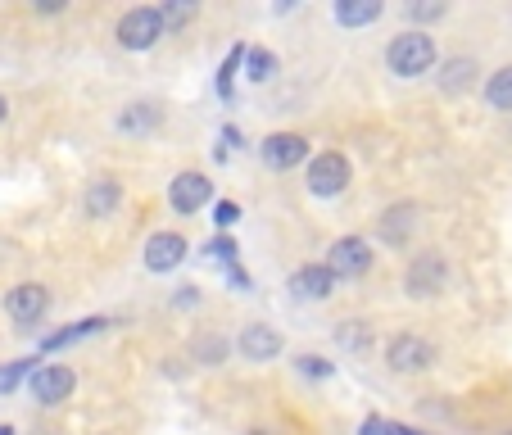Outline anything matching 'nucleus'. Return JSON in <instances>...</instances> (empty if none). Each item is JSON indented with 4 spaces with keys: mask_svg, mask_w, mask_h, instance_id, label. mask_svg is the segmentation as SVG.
I'll return each instance as SVG.
<instances>
[{
    "mask_svg": "<svg viewBox=\"0 0 512 435\" xmlns=\"http://www.w3.org/2000/svg\"><path fill=\"white\" fill-rule=\"evenodd\" d=\"M435 64H440V46H435V37L426 28H404V32H395V37H390L386 68L395 73V78H404V82L426 78Z\"/></svg>",
    "mask_w": 512,
    "mask_h": 435,
    "instance_id": "nucleus-1",
    "label": "nucleus"
},
{
    "mask_svg": "<svg viewBox=\"0 0 512 435\" xmlns=\"http://www.w3.org/2000/svg\"><path fill=\"white\" fill-rule=\"evenodd\" d=\"M349 182H354V164L340 150L309 155V164H304V186H309L313 200H336V195L349 191Z\"/></svg>",
    "mask_w": 512,
    "mask_h": 435,
    "instance_id": "nucleus-2",
    "label": "nucleus"
},
{
    "mask_svg": "<svg viewBox=\"0 0 512 435\" xmlns=\"http://www.w3.org/2000/svg\"><path fill=\"white\" fill-rule=\"evenodd\" d=\"M164 19H159V5H132L123 10V19L114 23V41L127 55H141V50H155L164 41Z\"/></svg>",
    "mask_w": 512,
    "mask_h": 435,
    "instance_id": "nucleus-3",
    "label": "nucleus"
},
{
    "mask_svg": "<svg viewBox=\"0 0 512 435\" xmlns=\"http://www.w3.org/2000/svg\"><path fill=\"white\" fill-rule=\"evenodd\" d=\"M435 363H440V349H435L426 336H417V331H399V336H390L386 368L395 372V377H422V372H431Z\"/></svg>",
    "mask_w": 512,
    "mask_h": 435,
    "instance_id": "nucleus-4",
    "label": "nucleus"
},
{
    "mask_svg": "<svg viewBox=\"0 0 512 435\" xmlns=\"http://www.w3.org/2000/svg\"><path fill=\"white\" fill-rule=\"evenodd\" d=\"M449 286V263L440 250H417L404 268V290L413 300H435Z\"/></svg>",
    "mask_w": 512,
    "mask_h": 435,
    "instance_id": "nucleus-5",
    "label": "nucleus"
},
{
    "mask_svg": "<svg viewBox=\"0 0 512 435\" xmlns=\"http://www.w3.org/2000/svg\"><path fill=\"white\" fill-rule=\"evenodd\" d=\"M50 313V290L41 281H19V286L5 295V318L19 331H37Z\"/></svg>",
    "mask_w": 512,
    "mask_h": 435,
    "instance_id": "nucleus-6",
    "label": "nucleus"
},
{
    "mask_svg": "<svg viewBox=\"0 0 512 435\" xmlns=\"http://www.w3.org/2000/svg\"><path fill=\"white\" fill-rule=\"evenodd\" d=\"M372 263H377V254H372V245L363 241V236H340V241H331V250H327V268L336 281L368 277Z\"/></svg>",
    "mask_w": 512,
    "mask_h": 435,
    "instance_id": "nucleus-7",
    "label": "nucleus"
},
{
    "mask_svg": "<svg viewBox=\"0 0 512 435\" xmlns=\"http://www.w3.org/2000/svg\"><path fill=\"white\" fill-rule=\"evenodd\" d=\"M28 390L41 408H55L78 390V372L68 368V363H37V372L28 377Z\"/></svg>",
    "mask_w": 512,
    "mask_h": 435,
    "instance_id": "nucleus-8",
    "label": "nucleus"
},
{
    "mask_svg": "<svg viewBox=\"0 0 512 435\" xmlns=\"http://www.w3.org/2000/svg\"><path fill=\"white\" fill-rule=\"evenodd\" d=\"M259 159L272 173H295L300 164H309V141L300 132H268L259 141Z\"/></svg>",
    "mask_w": 512,
    "mask_h": 435,
    "instance_id": "nucleus-9",
    "label": "nucleus"
},
{
    "mask_svg": "<svg viewBox=\"0 0 512 435\" xmlns=\"http://www.w3.org/2000/svg\"><path fill=\"white\" fill-rule=\"evenodd\" d=\"M168 204H173V213H182V218H191V213H200L204 204H213L209 173H200V168H186V173H177L173 182H168Z\"/></svg>",
    "mask_w": 512,
    "mask_h": 435,
    "instance_id": "nucleus-10",
    "label": "nucleus"
},
{
    "mask_svg": "<svg viewBox=\"0 0 512 435\" xmlns=\"http://www.w3.org/2000/svg\"><path fill=\"white\" fill-rule=\"evenodd\" d=\"M340 281L331 277L327 263H304V268H295L286 277V290H290V300H304V304H322L336 295Z\"/></svg>",
    "mask_w": 512,
    "mask_h": 435,
    "instance_id": "nucleus-11",
    "label": "nucleus"
},
{
    "mask_svg": "<svg viewBox=\"0 0 512 435\" xmlns=\"http://www.w3.org/2000/svg\"><path fill=\"white\" fill-rule=\"evenodd\" d=\"M186 254H191V245H186L182 232H150V241H145V250H141V263L150 272H177L186 263Z\"/></svg>",
    "mask_w": 512,
    "mask_h": 435,
    "instance_id": "nucleus-12",
    "label": "nucleus"
},
{
    "mask_svg": "<svg viewBox=\"0 0 512 435\" xmlns=\"http://www.w3.org/2000/svg\"><path fill=\"white\" fill-rule=\"evenodd\" d=\"M476 73H481V64H476V55H449V59H440V73H435V87H440V96L458 100V96H467V91L476 87Z\"/></svg>",
    "mask_w": 512,
    "mask_h": 435,
    "instance_id": "nucleus-13",
    "label": "nucleus"
},
{
    "mask_svg": "<svg viewBox=\"0 0 512 435\" xmlns=\"http://www.w3.org/2000/svg\"><path fill=\"white\" fill-rule=\"evenodd\" d=\"M236 349H241L245 363H272V358L286 349V340H281V331L268 327V322H250V327H241Z\"/></svg>",
    "mask_w": 512,
    "mask_h": 435,
    "instance_id": "nucleus-14",
    "label": "nucleus"
},
{
    "mask_svg": "<svg viewBox=\"0 0 512 435\" xmlns=\"http://www.w3.org/2000/svg\"><path fill=\"white\" fill-rule=\"evenodd\" d=\"M159 127H164V105H155V100H132L114 114V132L123 136H150Z\"/></svg>",
    "mask_w": 512,
    "mask_h": 435,
    "instance_id": "nucleus-15",
    "label": "nucleus"
},
{
    "mask_svg": "<svg viewBox=\"0 0 512 435\" xmlns=\"http://www.w3.org/2000/svg\"><path fill=\"white\" fill-rule=\"evenodd\" d=\"M105 327H114V322H109V318H82V322H68V327H59V331H46V336H41V354L73 349V345H82V340L100 336Z\"/></svg>",
    "mask_w": 512,
    "mask_h": 435,
    "instance_id": "nucleus-16",
    "label": "nucleus"
},
{
    "mask_svg": "<svg viewBox=\"0 0 512 435\" xmlns=\"http://www.w3.org/2000/svg\"><path fill=\"white\" fill-rule=\"evenodd\" d=\"M413 227H417V204L413 200H399V204H390V209L381 213L377 232H381V241H386V245L404 250L408 236H413Z\"/></svg>",
    "mask_w": 512,
    "mask_h": 435,
    "instance_id": "nucleus-17",
    "label": "nucleus"
},
{
    "mask_svg": "<svg viewBox=\"0 0 512 435\" xmlns=\"http://www.w3.org/2000/svg\"><path fill=\"white\" fill-rule=\"evenodd\" d=\"M118 204H123V182H114V177H96V182L87 186V195H82V209H87V218H96V223L114 218Z\"/></svg>",
    "mask_w": 512,
    "mask_h": 435,
    "instance_id": "nucleus-18",
    "label": "nucleus"
},
{
    "mask_svg": "<svg viewBox=\"0 0 512 435\" xmlns=\"http://www.w3.org/2000/svg\"><path fill=\"white\" fill-rule=\"evenodd\" d=\"M381 14H386L381 0H336V5H331V19H336L340 28H368Z\"/></svg>",
    "mask_w": 512,
    "mask_h": 435,
    "instance_id": "nucleus-19",
    "label": "nucleus"
},
{
    "mask_svg": "<svg viewBox=\"0 0 512 435\" xmlns=\"http://www.w3.org/2000/svg\"><path fill=\"white\" fill-rule=\"evenodd\" d=\"M227 354H232V340H227L223 331H200V336L191 340V358L200 368H223Z\"/></svg>",
    "mask_w": 512,
    "mask_h": 435,
    "instance_id": "nucleus-20",
    "label": "nucleus"
},
{
    "mask_svg": "<svg viewBox=\"0 0 512 435\" xmlns=\"http://www.w3.org/2000/svg\"><path fill=\"white\" fill-rule=\"evenodd\" d=\"M481 96H485V109H494V114H512V64L494 68L490 78H485Z\"/></svg>",
    "mask_w": 512,
    "mask_h": 435,
    "instance_id": "nucleus-21",
    "label": "nucleus"
},
{
    "mask_svg": "<svg viewBox=\"0 0 512 435\" xmlns=\"http://www.w3.org/2000/svg\"><path fill=\"white\" fill-rule=\"evenodd\" d=\"M277 55H272L268 46H245V64H241V73H245V82H254V87H268L272 78H277Z\"/></svg>",
    "mask_w": 512,
    "mask_h": 435,
    "instance_id": "nucleus-22",
    "label": "nucleus"
},
{
    "mask_svg": "<svg viewBox=\"0 0 512 435\" xmlns=\"http://www.w3.org/2000/svg\"><path fill=\"white\" fill-rule=\"evenodd\" d=\"M241 64H245V41H236V46L227 50V59L218 64V78H213V87H218V96H223V100H232V87H236Z\"/></svg>",
    "mask_w": 512,
    "mask_h": 435,
    "instance_id": "nucleus-23",
    "label": "nucleus"
},
{
    "mask_svg": "<svg viewBox=\"0 0 512 435\" xmlns=\"http://www.w3.org/2000/svg\"><path fill=\"white\" fill-rule=\"evenodd\" d=\"M195 14H200V5H195V0H168V5H159V19H164L168 37H173V32H182Z\"/></svg>",
    "mask_w": 512,
    "mask_h": 435,
    "instance_id": "nucleus-24",
    "label": "nucleus"
},
{
    "mask_svg": "<svg viewBox=\"0 0 512 435\" xmlns=\"http://www.w3.org/2000/svg\"><path fill=\"white\" fill-rule=\"evenodd\" d=\"M37 363H41V358H14L10 368L0 372V395H14V390H19L23 381H28L32 372H37Z\"/></svg>",
    "mask_w": 512,
    "mask_h": 435,
    "instance_id": "nucleus-25",
    "label": "nucleus"
},
{
    "mask_svg": "<svg viewBox=\"0 0 512 435\" xmlns=\"http://www.w3.org/2000/svg\"><path fill=\"white\" fill-rule=\"evenodd\" d=\"M295 372H300V377H309V381H331V377H336V363H331V358H322V354H295Z\"/></svg>",
    "mask_w": 512,
    "mask_h": 435,
    "instance_id": "nucleus-26",
    "label": "nucleus"
},
{
    "mask_svg": "<svg viewBox=\"0 0 512 435\" xmlns=\"http://www.w3.org/2000/svg\"><path fill=\"white\" fill-rule=\"evenodd\" d=\"M204 254H209L213 263H223V268H236V259H241V245L232 241V232H218L209 245H204Z\"/></svg>",
    "mask_w": 512,
    "mask_h": 435,
    "instance_id": "nucleus-27",
    "label": "nucleus"
},
{
    "mask_svg": "<svg viewBox=\"0 0 512 435\" xmlns=\"http://www.w3.org/2000/svg\"><path fill=\"white\" fill-rule=\"evenodd\" d=\"M236 223H241V204L236 200H213V227H218V232H232Z\"/></svg>",
    "mask_w": 512,
    "mask_h": 435,
    "instance_id": "nucleus-28",
    "label": "nucleus"
},
{
    "mask_svg": "<svg viewBox=\"0 0 512 435\" xmlns=\"http://www.w3.org/2000/svg\"><path fill=\"white\" fill-rule=\"evenodd\" d=\"M340 340H345L349 349H368L372 345V327L368 322H340Z\"/></svg>",
    "mask_w": 512,
    "mask_h": 435,
    "instance_id": "nucleus-29",
    "label": "nucleus"
},
{
    "mask_svg": "<svg viewBox=\"0 0 512 435\" xmlns=\"http://www.w3.org/2000/svg\"><path fill=\"white\" fill-rule=\"evenodd\" d=\"M408 14H413V19H422V23H431V19H445L449 5H445V0H440V5H413Z\"/></svg>",
    "mask_w": 512,
    "mask_h": 435,
    "instance_id": "nucleus-30",
    "label": "nucleus"
},
{
    "mask_svg": "<svg viewBox=\"0 0 512 435\" xmlns=\"http://www.w3.org/2000/svg\"><path fill=\"white\" fill-rule=\"evenodd\" d=\"M195 304H200V286H177L173 309H195Z\"/></svg>",
    "mask_w": 512,
    "mask_h": 435,
    "instance_id": "nucleus-31",
    "label": "nucleus"
},
{
    "mask_svg": "<svg viewBox=\"0 0 512 435\" xmlns=\"http://www.w3.org/2000/svg\"><path fill=\"white\" fill-rule=\"evenodd\" d=\"M381 435H426L422 426H404V422H381Z\"/></svg>",
    "mask_w": 512,
    "mask_h": 435,
    "instance_id": "nucleus-32",
    "label": "nucleus"
},
{
    "mask_svg": "<svg viewBox=\"0 0 512 435\" xmlns=\"http://www.w3.org/2000/svg\"><path fill=\"white\" fill-rule=\"evenodd\" d=\"M227 281H232L236 290H245V286H250V277H245V272H241V263H236V268H227Z\"/></svg>",
    "mask_w": 512,
    "mask_h": 435,
    "instance_id": "nucleus-33",
    "label": "nucleus"
},
{
    "mask_svg": "<svg viewBox=\"0 0 512 435\" xmlns=\"http://www.w3.org/2000/svg\"><path fill=\"white\" fill-rule=\"evenodd\" d=\"M37 14H64V0H37Z\"/></svg>",
    "mask_w": 512,
    "mask_h": 435,
    "instance_id": "nucleus-34",
    "label": "nucleus"
},
{
    "mask_svg": "<svg viewBox=\"0 0 512 435\" xmlns=\"http://www.w3.org/2000/svg\"><path fill=\"white\" fill-rule=\"evenodd\" d=\"M223 141H232V145H245V136L236 132V127H223Z\"/></svg>",
    "mask_w": 512,
    "mask_h": 435,
    "instance_id": "nucleus-35",
    "label": "nucleus"
},
{
    "mask_svg": "<svg viewBox=\"0 0 512 435\" xmlns=\"http://www.w3.org/2000/svg\"><path fill=\"white\" fill-rule=\"evenodd\" d=\"M5 118H10V100L0 96V123H5Z\"/></svg>",
    "mask_w": 512,
    "mask_h": 435,
    "instance_id": "nucleus-36",
    "label": "nucleus"
},
{
    "mask_svg": "<svg viewBox=\"0 0 512 435\" xmlns=\"http://www.w3.org/2000/svg\"><path fill=\"white\" fill-rule=\"evenodd\" d=\"M0 435H19V431H14V426H10V422H5V426H0Z\"/></svg>",
    "mask_w": 512,
    "mask_h": 435,
    "instance_id": "nucleus-37",
    "label": "nucleus"
},
{
    "mask_svg": "<svg viewBox=\"0 0 512 435\" xmlns=\"http://www.w3.org/2000/svg\"><path fill=\"white\" fill-rule=\"evenodd\" d=\"M250 435H268V431H250Z\"/></svg>",
    "mask_w": 512,
    "mask_h": 435,
    "instance_id": "nucleus-38",
    "label": "nucleus"
}]
</instances>
